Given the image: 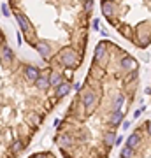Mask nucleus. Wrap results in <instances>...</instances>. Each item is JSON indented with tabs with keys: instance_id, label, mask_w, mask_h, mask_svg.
Returning <instances> with one entry per match:
<instances>
[{
	"instance_id": "7",
	"label": "nucleus",
	"mask_w": 151,
	"mask_h": 158,
	"mask_svg": "<svg viewBox=\"0 0 151 158\" xmlns=\"http://www.w3.org/2000/svg\"><path fill=\"white\" fill-rule=\"evenodd\" d=\"M69 91H70V85H69V83H65V85H60L58 88H56V95L63 97V95H67Z\"/></svg>"
},
{
	"instance_id": "2",
	"label": "nucleus",
	"mask_w": 151,
	"mask_h": 158,
	"mask_svg": "<svg viewBox=\"0 0 151 158\" xmlns=\"http://www.w3.org/2000/svg\"><path fill=\"white\" fill-rule=\"evenodd\" d=\"M16 19H18V23H19V27H21L23 34H28V32H30V23H28V19L25 18V14L18 12V14H16Z\"/></svg>"
},
{
	"instance_id": "14",
	"label": "nucleus",
	"mask_w": 151,
	"mask_h": 158,
	"mask_svg": "<svg viewBox=\"0 0 151 158\" xmlns=\"http://www.w3.org/2000/svg\"><path fill=\"white\" fill-rule=\"evenodd\" d=\"M106 144L107 146H112V144H116V134H107L106 135Z\"/></svg>"
},
{
	"instance_id": "16",
	"label": "nucleus",
	"mask_w": 151,
	"mask_h": 158,
	"mask_svg": "<svg viewBox=\"0 0 151 158\" xmlns=\"http://www.w3.org/2000/svg\"><path fill=\"white\" fill-rule=\"evenodd\" d=\"M2 14H4V16H11V11H9V7H7V4H2Z\"/></svg>"
},
{
	"instance_id": "21",
	"label": "nucleus",
	"mask_w": 151,
	"mask_h": 158,
	"mask_svg": "<svg viewBox=\"0 0 151 158\" xmlns=\"http://www.w3.org/2000/svg\"><path fill=\"white\" fill-rule=\"evenodd\" d=\"M35 158H46V156H44V155H37Z\"/></svg>"
},
{
	"instance_id": "5",
	"label": "nucleus",
	"mask_w": 151,
	"mask_h": 158,
	"mask_svg": "<svg viewBox=\"0 0 151 158\" xmlns=\"http://www.w3.org/2000/svg\"><path fill=\"white\" fill-rule=\"evenodd\" d=\"M25 74H27V77L32 79V81H37V79L40 77V76H39V69L32 67V65H28V67L25 69Z\"/></svg>"
},
{
	"instance_id": "19",
	"label": "nucleus",
	"mask_w": 151,
	"mask_h": 158,
	"mask_svg": "<svg viewBox=\"0 0 151 158\" xmlns=\"http://www.w3.org/2000/svg\"><path fill=\"white\" fill-rule=\"evenodd\" d=\"M121 141H123V137H121V135H120V137H116V144H118V146L121 144Z\"/></svg>"
},
{
	"instance_id": "10",
	"label": "nucleus",
	"mask_w": 151,
	"mask_h": 158,
	"mask_svg": "<svg viewBox=\"0 0 151 158\" xmlns=\"http://www.w3.org/2000/svg\"><path fill=\"white\" fill-rule=\"evenodd\" d=\"M37 86H39L40 90H46V88H49V79L44 77V76H42V77H39V79H37Z\"/></svg>"
},
{
	"instance_id": "20",
	"label": "nucleus",
	"mask_w": 151,
	"mask_h": 158,
	"mask_svg": "<svg viewBox=\"0 0 151 158\" xmlns=\"http://www.w3.org/2000/svg\"><path fill=\"white\" fill-rule=\"evenodd\" d=\"M148 134H149V135H151V121H149V123H148Z\"/></svg>"
},
{
	"instance_id": "17",
	"label": "nucleus",
	"mask_w": 151,
	"mask_h": 158,
	"mask_svg": "<svg viewBox=\"0 0 151 158\" xmlns=\"http://www.w3.org/2000/svg\"><path fill=\"white\" fill-rule=\"evenodd\" d=\"M91 6H93V0H86V2H84V11H90Z\"/></svg>"
},
{
	"instance_id": "15",
	"label": "nucleus",
	"mask_w": 151,
	"mask_h": 158,
	"mask_svg": "<svg viewBox=\"0 0 151 158\" xmlns=\"http://www.w3.org/2000/svg\"><path fill=\"white\" fill-rule=\"evenodd\" d=\"M121 158H134V153H132V148H123V151H121Z\"/></svg>"
},
{
	"instance_id": "11",
	"label": "nucleus",
	"mask_w": 151,
	"mask_h": 158,
	"mask_svg": "<svg viewBox=\"0 0 151 158\" xmlns=\"http://www.w3.org/2000/svg\"><path fill=\"white\" fill-rule=\"evenodd\" d=\"M137 144H139V135H137V134L130 135V137H128V141H127V146H128V148H135Z\"/></svg>"
},
{
	"instance_id": "22",
	"label": "nucleus",
	"mask_w": 151,
	"mask_h": 158,
	"mask_svg": "<svg viewBox=\"0 0 151 158\" xmlns=\"http://www.w3.org/2000/svg\"><path fill=\"white\" fill-rule=\"evenodd\" d=\"M109 2H112V0H109Z\"/></svg>"
},
{
	"instance_id": "4",
	"label": "nucleus",
	"mask_w": 151,
	"mask_h": 158,
	"mask_svg": "<svg viewBox=\"0 0 151 158\" xmlns=\"http://www.w3.org/2000/svg\"><path fill=\"white\" fill-rule=\"evenodd\" d=\"M34 46H35V49L40 53V56H42V58L49 56V46L46 44V42H37V44H34Z\"/></svg>"
},
{
	"instance_id": "18",
	"label": "nucleus",
	"mask_w": 151,
	"mask_h": 158,
	"mask_svg": "<svg viewBox=\"0 0 151 158\" xmlns=\"http://www.w3.org/2000/svg\"><path fill=\"white\" fill-rule=\"evenodd\" d=\"M21 142L18 141V142H14V146H12V151H19V149H21Z\"/></svg>"
},
{
	"instance_id": "13",
	"label": "nucleus",
	"mask_w": 151,
	"mask_h": 158,
	"mask_svg": "<svg viewBox=\"0 0 151 158\" xmlns=\"http://www.w3.org/2000/svg\"><path fill=\"white\" fill-rule=\"evenodd\" d=\"M51 85L58 88V86L62 85V76H60V74H53V77H51Z\"/></svg>"
},
{
	"instance_id": "12",
	"label": "nucleus",
	"mask_w": 151,
	"mask_h": 158,
	"mask_svg": "<svg viewBox=\"0 0 151 158\" xmlns=\"http://www.w3.org/2000/svg\"><path fill=\"white\" fill-rule=\"evenodd\" d=\"M2 58L7 60V62H11V60H12V51L9 49V48H6V46L2 48Z\"/></svg>"
},
{
	"instance_id": "8",
	"label": "nucleus",
	"mask_w": 151,
	"mask_h": 158,
	"mask_svg": "<svg viewBox=\"0 0 151 158\" xmlns=\"http://www.w3.org/2000/svg\"><path fill=\"white\" fill-rule=\"evenodd\" d=\"M123 119V116H121V113L120 111H112V116H111V123L114 125V127H118L120 125V121Z\"/></svg>"
},
{
	"instance_id": "3",
	"label": "nucleus",
	"mask_w": 151,
	"mask_h": 158,
	"mask_svg": "<svg viewBox=\"0 0 151 158\" xmlns=\"http://www.w3.org/2000/svg\"><path fill=\"white\" fill-rule=\"evenodd\" d=\"M84 107L86 109H91L93 106H95V102H97V97H95V93L93 91H88L86 95H84Z\"/></svg>"
},
{
	"instance_id": "6",
	"label": "nucleus",
	"mask_w": 151,
	"mask_h": 158,
	"mask_svg": "<svg viewBox=\"0 0 151 158\" xmlns=\"http://www.w3.org/2000/svg\"><path fill=\"white\" fill-rule=\"evenodd\" d=\"M121 65H123L125 69H128V70H135V67H137V63H135V60H132V58H123V62H121Z\"/></svg>"
},
{
	"instance_id": "9",
	"label": "nucleus",
	"mask_w": 151,
	"mask_h": 158,
	"mask_svg": "<svg viewBox=\"0 0 151 158\" xmlns=\"http://www.w3.org/2000/svg\"><path fill=\"white\" fill-rule=\"evenodd\" d=\"M123 95H116V98H114V104H112V111H120V107L123 106Z\"/></svg>"
},
{
	"instance_id": "1",
	"label": "nucleus",
	"mask_w": 151,
	"mask_h": 158,
	"mask_svg": "<svg viewBox=\"0 0 151 158\" xmlns=\"http://www.w3.org/2000/svg\"><path fill=\"white\" fill-rule=\"evenodd\" d=\"M62 62H63V65H67V67H76V65H78L76 53H74V51H70V49L63 51V53H62Z\"/></svg>"
}]
</instances>
